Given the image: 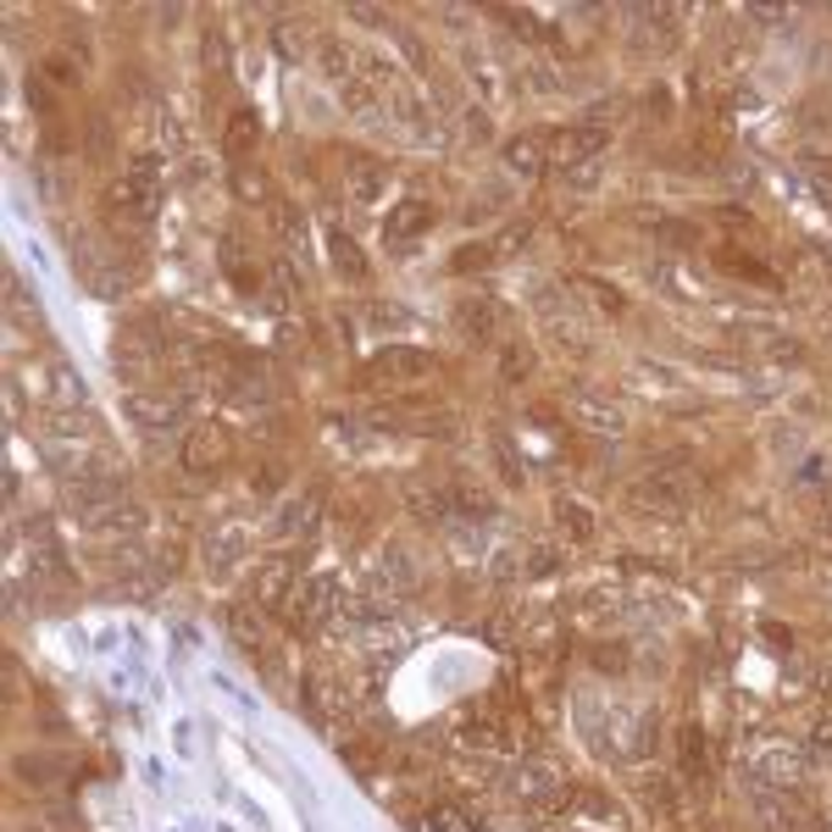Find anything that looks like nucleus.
Here are the masks:
<instances>
[{
    "instance_id": "6ab92c4d",
    "label": "nucleus",
    "mask_w": 832,
    "mask_h": 832,
    "mask_svg": "<svg viewBox=\"0 0 832 832\" xmlns=\"http://www.w3.org/2000/svg\"><path fill=\"white\" fill-rule=\"evenodd\" d=\"M555 528H561V539H566V544H594V539H600L594 511L582 506V499H571V494H561V499H555Z\"/></svg>"
},
{
    "instance_id": "ea45409f",
    "label": "nucleus",
    "mask_w": 832,
    "mask_h": 832,
    "mask_svg": "<svg viewBox=\"0 0 832 832\" xmlns=\"http://www.w3.org/2000/svg\"><path fill=\"white\" fill-rule=\"evenodd\" d=\"M555 571V550H533L528 555V577H550Z\"/></svg>"
},
{
    "instance_id": "393cba45",
    "label": "nucleus",
    "mask_w": 832,
    "mask_h": 832,
    "mask_svg": "<svg viewBox=\"0 0 832 832\" xmlns=\"http://www.w3.org/2000/svg\"><path fill=\"white\" fill-rule=\"evenodd\" d=\"M327 256H333V273H339V278H350V284H361V278H367L361 244H356L350 233H339V228H333V233H327Z\"/></svg>"
},
{
    "instance_id": "c9c22d12",
    "label": "nucleus",
    "mask_w": 832,
    "mask_h": 832,
    "mask_svg": "<svg viewBox=\"0 0 832 832\" xmlns=\"http://www.w3.org/2000/svg\"><path fill=\"white\" fill-rule=\"evenodd\" d=\"M810 755H816V761H827V755H832V716H821V721H816V732H810Z\"/></svg>"
},
{
    "instance_id": "7ed1b4c3",
    "label": "nucleus",
    "mask_w": 832,
    "mask_h": 832,
    "mask_svg": "<svg viewBox=\"0 0 832 832\" xmlns=\"http://www.w3.org/2000/svg\"><path fill=\"white\" fill-rule=\"evenodd\" d=\"M339 611H345L339 577H333V571H311V577H300V589H294V600H289V627H294V633H316V627H327Z\"/></svg>"
},
{
    "instance_id": "cd10ccee",
    "label": "nucleus",
    "mask_w": 832,
    "mask_h": 832,
    "mask_svg": "<svg viewBox=\"0 0 832 832\" xmlns=\"http://www.w3.org/2000/svg\"><path fill=\"white\" fill-rule=\"evenodd\" d=\"M228 633H233L250 655H262V605H233V611H228Z\"/></svg>"
},
{
    "instance_id": "4c0bfd02",
    "label": "nucleus",
    "mask_w": 832,
    "mask_h": 832,
    "mask_svg": "<svg viewBox=\"0 0 832 832\" xmlns=\"http://www.w3.org/2000/svg\"><path fill=\"white\" fill-rule=\"evenodd\" d=\"M278 50H284V56L294 61V56L305 50V28H294V23H284V28H278Z\"/></svg>"
},
{
    "instance_id": "2eb2a0df",
    "label": "nucleus",
    "mask_w": 832,
    "mask_h": 832,
    "mask_svg": "<svg viewBox=\"0 0 832 832\" xmlns=\"http://www.w3.org/2000/svg\"><path fill=\"white\" fill-rule=\"evenodd\" d=\"M461 743H466V749H488V755H499V749H517V732H511V721H506V716L483 710V716H466V721H461Z\"/></svg>"
},
{
    "instance_id": "9d476101",
    "label": "nucleus",
    "mask_w": 832,
    "mask_h": 832,
    "mask_svg": "<svg viewBox=\"0 0 832 832\" xmlns=\"http://www.w3.org/2000/svg\"><path fill=\"white\" fill-rule=\"evenodd\" d=\"M805 749L799 743H755V755H749V772L761 777V788H794L799 777H805Z\"/></svg>"
},
{
    "instance_id": "b1692460",
    "label": "nucleus",
    "mask_w": 832,
    "mask_h": 832,
    "mask_svg": "<svg viewBox=\"0 0 832 832\" xmlns=\"http://www.w3.org/2000/svg\"><path fill=\"white\" fill-rule=\"evenodd\" d=\"M339 705H345V694H339V683H333V678H322V672L305 678V710H311L322 727H333V710H339Z\"/></svg>"
},
{
    "instance_id": "f8f14e48",
    "label": "nucleus",
    "mask_w": 832,
    "mask_h": 832,
    "mask_svg": "<svg viewBox=\"0 0 832 832\" xmlns=\"http://www.w3.org/2000/svg\"><path fill=\"white\" fill-rule=\"evenodd\" d=\"M605 145H611V128H600V123L555 128V134H550V166H589Z\"/></svg>"
},
{
    "instance_id": "a19ab883",
    "label": "nucleus",
    "mask_w": 832,
    "mask_h": 832,
    "mask_svg": "<svg viewBox=\"0 0 832 832\" xmlns=\"http://www.w3.org/2000/svg\"><path fill=\"white\" fill-rule=\"evenodd\" d=\"M810 184H816L821 200H832V173H827V166H810Z\"/></svg>"
},
{
    "instance_id": "f257e3e1",
    "label": "nucleus",
    "mask_w": 832,
    "mask_h": 832,
    "mask_svg": "<svg viewBox=\"0 0 832 832\" xmlns=\"http://www.w3.org/2000/svg\"><path fill=\"white\" fill-rule=\"evenodd\" d=\"M161 211V166L155 161H128L106 189V222L117 228H150Z\"/></svg>"
},
{
    "instance_id": "0eeeda50",
    "label": "nucleus",
    "mask_w": 832,
    "mask_h": 832,
    "mask_svg": "<svg viewBox=\"0 0 832 832\" xmlns=\"http://www.w3.org/2000/svg\"><path fill=\"white\" fill-rule=\"evenodd\" d=\"M123 411H128V423L145 428V434H166V428H178L184 423V389H128L123 394Z\"/></svg>"
},
{
    "instance_id": "f03ea898",
    "label": "nucleus",
    "mask_w": 832,
    "mask_h": 832,
    "mask_svg": "<svg viewBox=\"0 0 832 832\" xmlns=\"http://www.w3.org/2000/svg\"><path fill=\"white\" fill-rule=\"evenodd\" d=\"M18 383H23V394H28L39 411H78V405H83V378H78L67 361H56V356H34V361L18 372Z\"/></svg>"
},
{
    "instance_id": "dca6fc26",
    "label": "nucleus",
    "mask_w": 832,
    "mask_h": 832,
    "mask_svg": "<svg viewBox=\"0 0 832 832\" xmlns=\"http://www.w3.org/2000/svg\"><path fill=\"white\" fill-rule=\"evenodd\" d=\"M499 161H506L511 173H522V178H539L550 166V134H517V139H506Z\"/></svg>"
},
{
    "instance_id": "aec40b11",
    "label": "nucleus",
    "mask_w": 832,
    "mask_h": 832,
    "mask_svg": "<svg viewBox=\"0 0 832 832\" xmlns=\"http://www.w3.org/2000/svg\"><path fill=\"white\" fill-rule=\"evenodd\" d=\"M455 327L466 333V339H477V345H494L499 339V305L494 300H461L455 305Z\"/></svg>"
},
{
    "instance_id": "bb28decb",
    "label": "nucleus",
    "mask_w": 832,
    "mask_h": 832,
    "mask_svg": "<svg viewBox=\"0 0 832 832\" xmlns=\"http://www.w3.org/2000/svg\"><path fill=\"white\" fill-rule=\"evenodd\" d=\"M311 517H316V499H311V494H305V499H289V506L273 517V528H267V533H273V539H294V533H305V528H311Z\"/></svg>"
},
{
    "instance_id": "4468645a",
    "label": "nucleus",
    "mask_w": 832,
    "mask_h": 832,
    "mask_svg": "<svg viewBox=\"0 0 832 832\" xmlns=\"http://www.w3.org/2000/svg\"><path fill=\"white\" fill-rule=\"evenodd\" d=\"M256 145H262V117L250 112V106H239V112L222 123V155H228L233 166H244V161H256Z\"/></svg>"
},
{
    "instance_id": "39448f33",
    "label": "nucleus",
    "mask_w": 832,
    "mask_h": 832,
    "mask_svg": "<svg viewBox=\"0 0 832 832\" xmlns=\"http://www.w3.org/2000/svg\"><path fill=\"white\" fill-rule=\"evenodd\" d=\"M689 506V488L666 472H649V477H633L627 483V511L644 517V522H678Z\"/></svg>"
},
{
    "instance_id": "e433bc0d",
    "label": "nucleus",
    "mask_w": 832,
    "mask_h": 832,
    "mask_svg": "<svg viewBox=\"0 0 832 832\" xmlns=\"http://www.w3.org/2000/svg\"><path fill=\"white\" fill-rule=\"evenodd\" d=\"M494 455H499V472H506V483L517 488V483H522V466H517V455H511V444H506V439H494Z\"/></svg>"
},
{
    "instance_id": "a211bd4d",
    "label": "nucleus",
    "mask_w": 832,
    "mask_h": 832,
    "mask_svg": "<svg viewBox=\"0 0 832 832\" xmlns=\"http://www.w3.org/2000/svg\"><path fill=\"white\" fill-rule=\"evenodd\" d=\"M244 550H250V533L239 522H211V533H206V566L228 571V566L244 561Z\"/></svg>"
},
{
    "instance_id": "ddd939ff",
    "label": "nucleus",
    "mask_w": 832,
    "mask_h": 832,
    "mask_svg": "<svg viewBox=\"0 0 832 832\" xmlns=\"http://www.w3.org/2000/svg\"><path fill=\"white\" fill-rule=\"evenodd\" d=\"M294 589H300V577H294V566H289L284 555L262 561V566H256V582H250V594H256L262 611H289Z\"/></svg>"
},
{
    "instance_id": "a878e982",
    "label": "nucleus",
    "mask_w": 832,
    "mask_h": 832,
    "mask_svg": "<svg viewBox=\"0 0 832 832\" xmlns=\"http://www.w3.org/2000/svg\"><path fill=\"white\" fill-rule=\"evenodd\" d=\"M345 173H350V195H356L361 206H372V200L383 195V166H378V161H367V155H356V161L345 166Z\"/></svg>"
},
{
    "instance_id": "58836bf2",
    "label": "nucleus",
    "mask_w": 832,
    "mask_h": 832,
    "mask_svg": "<svg viewBox=\"0 0 832 832\" xmlns=\"http://www.w3.org/2000/svg\"><path fill=\"white\" fill-rule=\"evenodd\" d=\"M284 483V466H256V472H250V488H262V494H273Z\"/></svg>"
},
{
    "instance_id": "f3484780",
    "label": "nucleus",
    "mask_w": 832,
    "mask_h": 832,
    "mask_svg": "<svg viewBox=\"0 0 832 832\" xmlns=\"http://www.w3.org/2000/svg\"><path fill=\"white\" fill-rule=\"evenodd\" d=\"M434 228V206L428 200H400L389 217H383V239L389 244H411L416 233H428Z\"/></svg>"
},
{
    "instance_id": "c756f323",
    "label": "nucleus",
    "mask_w": 832,
    "mask_h": 832,
    "mask_svg": "<svg viewBox=\"0 0 832 832\" xmlns=\"http://www.w3.org/2000/svg\"><path fill=\"white\" fill-rule=\"evenodd\" d=\"M499 372H506V383H522V378H533V350L528 345H499Z\"/></svg>"
},
{
    "instance_id": "423d86ee",
    "label": "nucleus",
    "mask_w": 832,
    "mask_h": 832,
    "mask_svg": "<svg viewBox=\"0 0 832 832\" xmlns=\"http://www.w3.org/2000/svg\"><path fill=\"white\" fill-rule=\"evenodd\" d=\"M128 499V477H117V472H95V477H78V483H67V511L78 517V522H101V517H112L117 506Z\"/></svg>"
},
{
    "instance_id": "5701e85b",
    "label": "nucleus",
    "mask_w": 832,
    "mask_h": 832,
    "mask_svg": "<svg viewBox=\"0 0 832 832\" xmlns=\"http://www.w3.org/2000/svg\"><path fill=\"white\" fill-rule=\"evenodd\" d=\"M450 506H455V517H494L499 506H494V494L483 488V483H472V477H450Z\"/></svg>"
},
{
    "instance_id": "1a4fd4ad",
    "label": "nucleus",
    "mask_w": 832,
    "mask_h": 832,
    "mask_svg": "<svg viewBox=\"0 0 832 832\" xmlns=\"http://www.w3.org/2000/svg\"><path fill=\"white\" fill-rule=\"evenodd\" d=\"M566 416L577 423V434H594V439L627 434V411H622L616 400L594 394V389H571V394H566Z\"/></svg>"
},
{
    "instance_id": "c85d7f7f",
    "label": "nucleus",
    "mask_w": 832,
    "mask_h": 832,
    "mask_svg": "<svg viewBox=\"0 0 832 832\" xmlns=\"http://www.w3.org/2000/svg\"><path fill=\"white\" fill-rule=\"evenodd\" d=\"M633 383H638L644 394H678V389H683V378H678L672 367H655V361H638V367H633Z\"/></svg>"
},
{
    "instance_id": "79ce46f5",
    "label": "nucleus",
    "mask_w": 832,
    "mask_h": 832,
    "mask_svg": "<svg viewBox=\"0 0 832 832\" xmlns=\"http://www.w3.org/2000/svg\"><path fill=\"white\" fill-rule=\"evenodd\" d=\"M222 61H228L222 39H217V34H206V67H222Z\"/></svg>"
},
{
    "instance_id": "473e14b6",
    "label": "nucleus",
    "mask_w": 832,
    "mask_h": 832,
    "mask_svg": "<svg viewBox=\"0 0 832 832\" xmlns=\"http://www.w3.org/2000/svg\"><path fill=\"white\" fill-rule=\"evenodd\" d=\"M428 827H434V832H477V821H472L461 805H434V810H428Z\"/></svg>"
},
{
    "instance_id": "9b49d317",
    "label": "nucleus",
    "mask_w": 832,
    "mask_h": 832,
    "mask_svg": "<svg viewBox=\"0 0 832 832\" xmlns=\"http://www.w3.org/2000/svg\"><path fill=\"white\" fill-rule=\"evenodd\" d=\"M233 461V434L222 428V423H195L189 434H184V472H222Z\"/></svg>"
},
{
    "instance_id": "2f4dec72",
    "label": "nucleus",
    "mask_w": 832,
    "mask_h": 832,
    "mask_svg": "<svg viewBox=\"0 0 832 832\" xmlns=\"http://www.w3.org/2000/svg\"><path fill=\"white\" fill-rule=\"evenodd\" d=\"M39 78L61 83V90H78V83H83V61H72V56H45Z\"/></svg>"
},
{
    "instance_id": "6e6552de",
    "label": "nucleus",
    "mask_w": 832,
    "mask_h": 832,
    "mask_svg": "<svg viewBox=\"0 0 832 832\" xmlns=\"http://www.w3.org/2000/svg\"><path fill=\"white\" fill-rule=\"evenodd\" d=\"M511 794L522 805H533V810H555V805L571 799V783H566V772L555 761H522L511 772Z\"/></svg>"
},
{
    "instance_id": "4be33fe9",
    "label": "nucleus",
    "mask_w": 832,
    "mask_h": 832,
    "mask_svg": "<svg viewBox=\"0 0 832 832\" xmlns=\"http://www.w3.org/2000/svg\"><path fill=\"white\" fill-rule=\"evenodd\" d=\"M228 189L239 206H273V184L256 161H244V166H228Z\"/></svg>"
},
{
    "instance_id": "20e7f679",
    "label": "nucleus",
    "mask_w": 832,
    "mask_h": 832,
    "mask_svg": "<svg viewBox=\"0 0 832 832\" xmlns=\"http://www.w3.org/2000/svg\"><path fill=\"white\" fill-rule=\"evenodd\" d=\"M423 378H434V356L416 350V345H383V350L361 367V383H367V389H411V383H423Z\"/></svg>"
},
{
    "instance_id": "72a5a7b5",
    "label": "nucleus",
    "mask_w": 832,
    "mask_h": 832,
    "mask_svg": "<svg viewBox=\"0 0 832 832\" xmlns=\"http://www.w3.org/2000/svg\"><path fill=\"white\" fill-rule=\"evenodd\" d=\"M577 289H582V294H594V305H600V311H611V316L622 311V289H616V284H605V278H589V273H582V278H577Z\"/></svg>"
},
{
    "instance_id": "412c9836",
    "label": "nucleus",
    "mask_w": 832,
    "mask_h": 832,
    "mask_svg": "<svg viewBox=\"0 0 832 832\" xmlns=\"http://www.w3.org/2000/svg\"><path fill=\"white\" fill-rule=\"evenodd\" d=\"M571 816H577V821H600V827H616V832H627V816H622V805H616L611 794H600V788H577V794H571Z\"/></svg>"
},
{
    "instance_id": "7c9ffc66",
    "label": "nucleus",
    "mask_w": 832,
    "mask_h": 832,
    "mask_svg": "<svg viewBox=\"0 0 832 832\" xmlns=\"http://www.w3.org/2000/svg\"><path fill=\"white\" fill-rule=\"evenodd\" d=\"M683 772H689V777H705V772H710V749H705V732H700V727H683Z\"/></svg>"
},
{
    "instance_id": "f704fd0d",
    "label": "nucleus",
    "mask_w": 832,
    "mask_h": 832,
    "mask_svg": "<svg viewBox=\"0 0 832 832\" xmlns=\"http://www.w3.org/2000/svg\"><path fill=\"white\" fill-rule=\"evenodd\" d=\"M488 262H499L494 244H466V250H455V273H472V267H488Z\"/></svg>"
}]
</instances>
